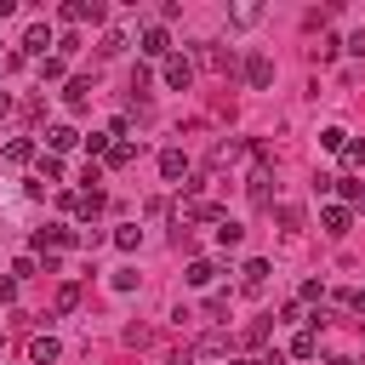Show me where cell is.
I'll return each mask as SVG.
<instances>
[{
	"label": "cell",
	"mask_w": 365,
	"mask_h": 365,
	"mask_svg": "<svg viewBox=\"0 0 365 365\" xmlns=\"http://www.w3.org/2000/svg\"><path fill=\"white\" fill-rule=\"evenodd\" d=\"M325 365H354V359H348V354H331V359H325Z\"/></svg>",
	"instance_id": "cell-39"
},
{
	"label": "cell",
	"mask_w": 365,
	"mask_h": 365,
	"mask_svg": "<svg viewBox=\"0 0 365 365\" xmlns=\"http://www.w3.org/2000/svg\"><path fill=\"white\" fill-rule=\"evenodd\" d=\"M74 143H80L74 125H51V131H46V154H63V148H74Z\"/></svg>",
	"instance_id": "cell-12"
},
{
	"label": "cell",
	"mask_w": 365,
	"mask_h": 365,
	"mask_svg": "<svg viewBox=\"0 0 365 365\" xmlns=\"http://www.w3.org/2000/svg\"><path fill=\"white\" fill-rule=\"evenodd\" d=\"M240 285H245V291H251V297H257V291H262V285H268V262H262V257H251V262H245V268H240Z\"/></svg>",
	"instance_id": "cell-11"
},
{
	"label": "cell",
	"mask_w": 365,
	"mask_h": 365,
	"mask_svg": "<svg viewBox=\"0 0 365 365\" xmlns=\"http://www.w3.org/2000/svg\"><path fill=\"white\" fill-rule=\"evenodd\" d=\"M314 354H319V336L314 331H297L291 336V359H314Z\"/></svg>",
	"instance_id": "cell-20"
},
{
	"label": "cell",
	"mask_w": 365,
	"mask_h": 365,
	"mask_svg": "<svg viewBox=\"0 0 365 365\" xmlns=\"http://www.w3.org/2000/svg\"><path fill=\"white\" fill-rule=\"evenodd\" d=\"M0 154H6V165H29V160H34V143H29V137H11Z\"/></svg>",
	"instance_id": "cell-13"
},
{
	"label": "cell",
	"mask_w": 365,
	"mask_h": 365,
	"mask_svg": "<svg viewBox=\"0 0 365 365\" xmlns=\"http://www.w3.org/2000/svg\"><path fill=\"white\" fill-rule=\"evenodd\" d=\"M319 148L342 154V148H348V131H342V125H325V131H319Z\"/></svg>",
	"instance_id": "cell-24"
},
{
	"label": "cell",
	"mask_w": 365,
	"mask_h": 365,
	"mask_svg": "<svg viewBox=\"0 0 365 365\" xmlns=\"http://www.w3.org/2000/svg\"><path fill=\"white\" fill-rule=\"evenodd\" d=\"M336 46H342V40H336V34H325V40L314 46V57H319V63H331V57H336Z\"/></svg>",
	"instance_id": "cell-31"
},
{
	"label": "cell",
	"mask_w": 365,
	"mask_h": 365,
	"mask_svg": "<svg viewBox=\"0 0 365 365\" xmlns=\"http://www.w3.org/2000/svg\"><path fill=\"white\" fill-rule=\"evenodd\" d=\"M194 57H200L205 68H217V74H228V68H234V51H222L217 40H200V46H194Z\"/></svg>",
	"instance_id": "cell-6"
},
{
	"label": "cell",
	"mask_w": 365,
	"mask_h": 365,
	"mask_svg": "<svg viewBox=\"0 0 365 365\" xmlns=\"http://www.w3.org/2000/svg\"><path fill=\"white\" fill-rule=\"evenodd\" d=\"M57 17H63V23H86V17H91V23H103V17H108V6H103V0H68Z\"/></svg>",
	"instance_id": "cell-4"
},
{
	"label": "cell",
	"mask_w": 365,
	"mask_h": 365,
	"mask_svg": "<svg viewBox=\"0 0 365 365\" xmlns=\"http://www.w3.org/2000/svg\"><path fill=\"white\" fill-rule=\"evenodd\" d=\"M274 222H279L285 234H297V228H302V205H291V200H285V205H274Z\"/></svg>",
	"instance_id": "cell-19"
},
{
	"label": "cell",
	"mask_w": 365,
	"mask_h": 365,
	"mask_svg": "<svg viewBox=\"0 0 365 365\" xmlns=\"http://www.w3.org/2000/svg\"><path fill=\"white\" fill-rule=\"evenodd\" d=\"M211 279H217V262H205V257H194V262H188V285H194V291H205Z\"/></svg>",
	"instance_id": "cell-15"
},
{
	"label": "cell",
	"mask_w": 365,
	"mask_h": 365,
	"mask_svg": "<svg viewBox=\"0 0 365 365\" xmlns=\"http://www.w3.org/2000/svg\"><path fill=\"white\" fill-rule=\"evenodd\" d=\"M103 205H108V194H103V188H86V194H80V205H74V211H80V217H86V222H91V217H97V211H103Z\"/></svg>",
	"instance_id": "cell-18"
},
{
	"label": "cell",
	"mask_w": 365,
	"mask_h": 365,
	"mask_svg": "<svg viewBox=\"0 0 365 365\" xmlns=\"http://www.w3.org/2000/svg\"><path fill=\"white\" fill-rule=\"evenodd\" d=\"M348 308H354V314H365V285H359V291L348 297Z\"/></svg>",
	"instance_id": "cell-38"
},
{
	"label": "cell",
	"mask_w": 365,
	"mask_h": 365,
	"mask_svg": "<svg viewBox=\"0 0 365 365\" xmlns=\"http://www.w3.org/2000/svg\"><path fill=\"white\" fill-rule=\"evenodd\" d=\"M245 148H251V143H217V148H211V165H228V160H240Z\"/></svg>",
	"instance_id": "cell-25"
},
{
	"label": "cell",
	"mask_w": 365,
	"mask_h": 365,
	"mask_svg": "<svg viewBox=\"0 0 365 365\" xmlns=\"http://www.w3.org/2000/svg\"><path fill=\"white\" fill-rule=\"evenodd\" d=\"M319 228H325L331 240H342V234L354 228V211H348V205H319Z\"/></svg>",
	"instance_id": "cell-5"
},
{
	"label": "cell",
	"mask_w": 365,
	"mask_h": 365,
	"mask_svg": "<svg viewBox=\"0 0 365 365\" xmlns=\"http://www.w3.org/2000/svg\"><path fill=\"white\" fill-rule=\"evenodd\" d=\"M74 245H86V234L68 228V222H46V228H34V251H40V257H57V251H74Z\"/></svg>",
	"instance_id": "cell-1"
},
{
	"label": "cell",
	"mask_w": 365,
	"mask_h": 365,
	"mask_svg": "<svg viewBox=\"0 0 365 365\" xmlns=\"http://www.w3.org/2000/svg\"><path fill=\"white\" fill-rule=\"evenodd\" d=\"M194 359H200V354H194V342H188V348H177V354H171V365H194Z\"/></svg>",
	"instance_id": "cell-36"
},
{
	"label": "cell",
	"mask_w": 365,
	"mask_h": 365,
	"mask_svg": "<svg viewBox=\"0 0 365 365\" xmlns=\"http://www.w3.org/2000/svg\"><path fill=\"white\" fill-rule=\"evenodd\" d=\"M0 302H17V279L11 274H0Z\"/></svg>",
	"instance_id": "cell-35"
},
{
	"label": "cell",
	"mask_w": 365,
	"mask_h": 365,
	"mask_svg": "<svg viewBox=\"0 0 365 365\" xmlns=\"http://www.w3.org/2000/svg\"><path fill=\"white\" fill-rule=\"evenodd\" d=\"M46 46H57V40H51V29H46V23H29V34H23V51H29V57H46Z\"/></svg>",
	"instance_id": "cell-9"
},
{
	"label": "cell",
	"mask_w": 365,
	"mask_h": 365,
	"mask_svg": "<svg viewBox=\"0 0 365 365\" xmlns=\"http://www.w3.org/2000/svg\"><path fill=\"white\" fill-rule=\"evenodd\" d=\"M228 17H234V23H240V29H245V23H257V17H262V11H257V6H234V11H228Z\"/></svg>",
	"instance_id": "cell-34"
},
{
	"label": "cell",
	"mask_w": 365,
	"mask_h": 365,
	"mask_svg": "<svg viewBox=\"0 0 365 365\" xmlns=\"http://www.w3.org/2000/svg\"><path fill=\"white\" fill-rule=\"evenodd\" d=\"M194 354H228V331H205V336L194 342Z\"/></svg>",
	"instance_id": "cell-22"
},
{
	"label": "cell",
	"mask_w": 365,
	"mask_h": 365,
	"mask_svg": "<svg viewBox=\"0 0 365 365\" xmlns=\"http://www.w3.org/2000/svg\"><path fill=\"white\" fill-rule=\"evenodd\" d=\"M114 245H120V251H137V245H143V228H137V222L114 228Z\"/></svg>",
	"instance_id": "cell-26"
},
{
	"label": "cell",
	"mask_w": 365,
	"mask_h": 365,
	"mask_svg": "<svg viewBox=\"0 0 365 365\" xmlns=\"http://www.w3.org/2000/svg\"><path fill=\"white\" fill-rule=\"evenodd\" d=\"M131 160H137V143H114V148H108V160H103V165H108V171H125V165H131Z\"/></svg>",
	"instance_id": "cell-17"
},
{
	"label": "cell",
	"mask_w": 365,
	"mask_h": 365,
	"mask_svg": "<svg viewBox=\"0 0 365 365\" xmlns=\"http://www.w3.org/2000/svg\"><path fill=\"white\" fill-rule=\"evenodd\" d=\"M0 68H6V63H0Z\"/></svg>",
	"instance_id": "cell-42"
},
{
	"label": "cell",
	"mask_w": 365,
	"mask_h": 365,
	"mask_svg": "<svg viewBox=\"0 0 365 365\" xmlns=\"http://www.w3.org/2000/svg\"><path fill=\"white\" fill-rule=\"evenodd\" d=\"M6 114H11V97H6V91H0V120H6Z\"/></svg>",
	"instance_id": "cell-40"
},
{
	"label": "cell",
	"mask_w": 365,
	"mask_h": 365,
	"mask_svg": "<svg viewBox=\"0 0 365 365\" xmlns=\"http://www.w3.org/2000/svg\"><path fill=\"white\" fill-rule=\"evenodd\" d=\"M80 308V285L68 279V285H57V314H74Z\"/></svg>",
	"instance_id": "cell-27"
},
{
	"label": "cell",
	"mask_w": 365,
	"mask_h": 365,
	"mask_svg": "<svg viewBox=\"0 0 365 365\" xmlns=\"http://www.w3.org/2000/svg\"><path fill=\"white\" fill-rule=\"evenodd\" d=\"M188 80H194V63L171 51V57H165V86H171V91H188Z\"/></svg>",
	"instance_id": "cell-8"
},
{
	"label": "cell",
	"mask_w": 365,
	"mask_h": 365,
	"mask_svg": "<svg viewBox=\"0 0 365 365\" xmlns=\"http://www.w3.org/2000/svg\"><path fill=\"white\" fill-rule=\"evenodd\" d=\"M120 51H125V34H120V29H108V34L97 40V57H120Z\"/></svg>",
	"instance_id": "cell-23"
},
{
	"label": "cell",
	"mask_w": 365,
	"mask_h": 365,
	"mask_svg": "<svg viewBox=\"0 0 365 365\" xmlns=\"http://www.w3.org/2000/svg\"><path fill=\"white\" fill-rule=\"evenodd\" d=\"M359 205H365V194H359Z\"/></svg>",
	"instance_id": "cell-41"
},
{
	"label": "cell",
	"mask_w": 365,
	"mask_h": 365,
	"mask_svg": "<svg viewBox=\"0 0 365 365\" xmlns=\"http://www.w3.org/2000/svg\"><path fill=\"white\" fill-rule=\"evenodd\" d=\"M160 177H165V182L188 177V154H182V148H165V154H160Z\"/></svg>",
	"instance_id": "cell-10"
},
{
	"label": "cell",
	"mask_w": 365,
	"mask_h": 365,
	"mask_svg": "<svg viewBox=\"0 0 365 365\" xmlns=\"http://www.w3.org/2000/svg\"><path fill=\"white\" fill-rule=\"evenodd\" d=\"M342 160H348V165H365V137H348V148H342Z\"/></svg>",
	"instance_id": "cell-30"
},
{
	"label": "cell",
	"mask_w": 365,
	"mask_h": 365,
	"mask_svg": "<svg viewBox=\"0 0 365 365\" xmlns=\"http://www.w3.org/2000/svg\"><path fill=\"white\" fill-rule=\"evenodd\" d=\"M137 51H143V57H160V63H165V57H171V34H165V23H148V29L137 34Z\"/></svg>",
	"instance_id": "cell-2"
},
{
	"label": "cell",
	"mask_w": 365,
	"mask_h": 365,
	"mask_svg": "<svg viewBox=\"0 0 365 365\" xmlns=\"http://www.w3.org/2000/svg\"><path fill=\"white\" fill-rule=\"evenodd\" d=\"M108 285H114V291H131V285H137V268H114V279H108Z\"/></svg>",
	"instance_id": "cell-33"
},
{
	"label": "cell",
	"mask_w": 365,
	"mask_h": 365,
	"mask_svg": "<svg viewBox=\"0 0 365 365\" xmlns=\"http://www.w3.org/2000/svg\"><path fill=\"white\" fill-rule=\"evenodd\" d=\"M240 240H245V228H240L234 217H222V222H217V245H228V251H234Z\"/></svg>",
	"instance_id": "cell-21"
},
{
	"label": "cell",
	"mask_w": 365,
	"mask_h": 365,
	"mask_svg": "<svg viewBox=\"0 0 365 365\" xmlns=\"http://www.w3.org/2000/svg\"><path fill=\"white\" fill-rule=\"evenodd\" d=\"M80 143H86V154H91V160H108V148H114V143H108L103 131H91V137H80Z\"/></svg>",
	"instance_id": "cell-28"
},
{
	"label": "cell",
	"mask_w": 365,
	"mask_h": 365,
	"mask_svg": "<svg viewBox=\"0 0 365 365\" xmlns=\"http://www.w3.org/2000/svg\"><path fill=\"white\" fill-rule=\"evenodd\" d=\"M268 182H274V177H268V165H257V171H251V205H274Z\"/></svg>",
	"instance_id": "cell-14"
},
{
	"label": "cell",
	"mask_w": 365,
	"mask_h": 365,
	"mask_svg": "<svg viewBox=\"0 0 365 365\" xmlns=\"http://www.w3.org/2000/svg\"><path fill=\"white\" fill-rule=\"evenodd\" d=\"M57 359H63L57 336H29V365H57Z\"/></svg>",
	"instance_id": "cell-7"
},
{
	"label": "cell",
	"mask_w": 365,
	"mask_h": 365,
	"mask_svg": "<svg viewBox=\"0 0 365 365\" xmlns=\"http://www.w3.org/2000/svg\"><path fill=\"white\" fill-rule=\"evenodd\" d=\"M40 182H63V160L57 154H40Z\"/></svg>",
	"instance_id": "cell-29"
},
{
	"label": "cell",
	"mask_w": 365,
	"mask_h": 365,
	"mask_svg": "<svg viewBox=\"0 0 365 365\" xmlns=\"http://www.w3.org/2000/svg\"><path fill=\"white\" fill-rule=\"evenodd\" d=\"M240 74H245V86H251V91H268V86H274V63H268L262 51H251V57L240 63Z\"/></svg>",
	"instance_id": "cell-3"
},
{
	"label": "cell",
	"mask_w": 365,
	"mask_h": 365,
	"mask_svg": "<svg viewBox=\"0 0 365 365\" xmlns=\"http://www.w3.org/2000/svg\"><path fill=\"white\" fill-rule=\"evenodd\" d=\"M40 80H63V57H40Z\"/></svg>",
	"instance_id": "cell-32"
},
{
	"label": "cell",
	"mask_w": 365,
	"mask_h": 365,
	"mask_svg": "<svg viewBox=\"0 0 365 365\" xmlns=\"http://www.w3.org/2000/svg\"><path fill=\"white\" fill-rule=\"evenodd\" d=\"M348 51H354V57H365V29H359V34L348 40Z\"/></svg>",
	"instance_id": "cell-37"
},
{
	"label": "cell",
	"mask_w": 365,
	"mask_h": 365,
	"mask_svg": "<svg viewBox=\"0 0 365 365\" xmlns=\"http://www.w3.org/2000/svg\"><path fill=\"white\" fill-rule=\"evenodd\" d=\"M63 103H68V108H86V103H91V80H68V86H63Z\"/></svg>",
	"instance_id": "cell-16"
}]
</instances>
